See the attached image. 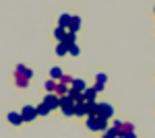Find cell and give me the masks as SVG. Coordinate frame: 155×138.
<instances>
[{
  "instance_id": "obj_11",
  "label": "cell",
  "mask_w": 155,
  "mask_h": 138,
  "mask_svg": "<svg viewBox=\"0 0 155 138\" xmlns=\"http://www.w3.org/2000/svg\"><path fill=\"white\" fill-rule=\"evenodd\" d=\"M79 27H81V17H72L71 19V25H68V33H77L79 31Z\"/></svg>"
},
{
  "instance_id": "obj_4",
  "label": "cell",
  "mask_w": 155,
  "mask_h": 138,
  "mask_svg": "<svg viewBox=\"0 0 155 138\" xmlns=\"http://www.w3.org/2000/svg\"><path fill=\"white\" fill-rule=\"evenodd\" d=\"M112 114H114V107H112L110 103H97V111H95V115L104 117V120H110V117H112Z\"/></svg>"
},
{
  "instance_id": "obj_26",
  "label": "cell",
  "mask_w": 155,
  "mask_h": 138,
  "mask_svg": "<svg viewBox=\"0 0 155 138\" xmlns=\"http://www.w3.org/2000/svg\"><path fill=\"white\" fill-rule=\"evenodd\" d=\"M124 138H137V136H134V132H132V134H128V136H124Z\"/></svg>"
},
{
  "instance_id": "obj_6",
  "label": "cell",
  "mask_w": 155,
  "mask_h": 138,
  "mask_svg": "<svg viewBox=\"0 0 155 138\" xmlns=\"http://www.w3.org/2000/svg\"><path fill=\"white\" fill-rule=\"evenodd\" d=\"M21 117H23V122H33L37 117V109L33 105H25L23 111H21Z\"/></svg>"
},
{
  "instance_id": "obj_8",
  "label": "cell",
  "mask_w": 155,
  "mask_h": 138,
  "mask_svg": "<svg viewBox=\"0 0 155 138\" xmlns=\"http://www.w3.org/2000/svg\"><path fill=\"white\" fill-rule=\"evenodd\" d=\"M71 89H72V91H77V93H81V95H83V93H85V89H87V85H85V81H83V79H74V81H72V85H71Z\"/></svg>"
},
{
  "instance_id": "obj_14",
  "label": "cell",
  "mask_w": 155,
  "mask_h": 138,
  "mask_svg": "<svg viewBox=\"0 0 155 138\" xmlns=\"http://www.w3.org/2000/svg\"><path fill=\"white\" fill-rule=\"evenodd\" d=\"M74 115H79V117L87 115V105H85V101H81V103H74Z\"/></svg>"
},
{
  "instance_id": "obj_2",
  "label": "cell",
  "mask_w": 155,
  "mask_h": 138,
  "mask_svg": "<svg viewBox=\"0 0 155 138\" xmlns=\"http://www.w3.org/2000/svg\"><path fill=\"white\" fill-rule=\"evenodd\" d=\"M87 128L93 132H106L107 130V120L99 115H87Z\"/></svg>"
},
{
  "instance_id": "obj_17",
  "label": "cell",
  "mask_w": 155,
  "mask_h": 138,
  "mask_svg": "<svg viewBox=\"0 0 155 138\" xmlns=\"http://www.w3.org/2000/svg\"><path fill=\"white\" fill-rule=\"evenodd\" d=\"M50 76H52V81H56V82H58L60 79H62V70H60L58 66H54V68L50 70Z\"/></svg>"
},
{
  "instance_id": "obj_3",
  "label": "cell",
  "mask_w": 155,
  "mask_h": 138,
  "mask_svg": "<svg viewBox=\"0 0 155 138\" xmlns=\"http://www.w3.org/2000/svg\"><path fill=\"white\" fill-rule=\"evenodd\" d=\"M58 107L62 109V114L66 115V117H72V115H74V101H72L68 95H66V97H60Z\"/></svg>"
},
{
  "instance_id": "obj_20",
  "label": "cell",
  "mask_w": 155,
  "mask_h": 138,
  "mask_svg": "<svg viewBox=\"0 0 155 138\" xmlns=\"http://www.w3.org/2000/svg\"><path fill=\"white\" fill-rule=\"evenodd\" d=\"M56 85H58V82L52 81V79H50V81H46V91H48V93H56Z\"/></svg>"
},
{
  "instance_id": "obj_13",
  "label": "cell",
  "mask_w": 155,
  "mask_h": 138,
  "mask_svg": "<svg viewBox=\"0 0 155 138\" xmlns=\"http://www.w3.org/2000/svg\"><path fill=\"white\" fill-rule=\"evenodd\" d=\"M68 91H71L68 85H64V82H58V85H56V95H58V97H66Z\"/></svg>"
},
{
  "instance_id": "obj_25",
  "label": "cell",
  "mask_w": 155,
  "mask_h": 138,
  "mask_svg": "<svg viewBox=\"0 0 155 138\" xmlns=\"http://www.w3.org/2000/svg\"><path fill=\"white\" fill-rule=\"evenodd\" d=\"M93 87H95V91H97V93H101V91H104V85H97V82H95Z\"/></svg>"
},
{
  "instance_id": "obj_7",
  "label": "cell",
  "mask_w": 155,
  "mask_h": 138,
  "mask_svg": "<svg viewBox=\"0 0 155 138\" xmlns=\"http://www.w3.org/2000/svg\"><path fill=\"white\" fill-rule=\"evenodd\" d=\"M118 132H120L118 138H124V136H128V134H132V132H134V126H132L130 122H122V126L118 128Z\"/></svg>"
},
{
  "instance_id": "obj_21",
  "label": "cell",
  "mask_w": 155,
  "mask_h": 138,
  "mask_svg": "<svg viewBox=\"0 0 155 138\" xmlns=\"http://www.w3.org/2000/svg\"><path fill=\"white\" fill-rule=\"evenodd\" d=\"M35 109H37V115H41V117H46V115L50 114V109H48V107H46L44 103H41V105H37Z\"/></svg>"
},
{
  "instance_id": "obj_23",
  "label": "cell",
  "mask_w": 155,
  "mask_h": 138,
  "mask_svg": "<svg viewBox=\"0 0 155 138\" xmlns=\"http://www.w3.org/2000/svg\"><path fill=\"white\" fill-rule=\"evenodd\" d=\"M68 54H71V56H79V54H81L79 46H77V43H74V46H71V47H68Z\"/></svg>"
},
{
  "instance_id": "obj_24",
  "label": "cell",
  "mask_w": 155,
  "mask_h": 138,
  "mask_svg": "<svg viewBox=\"0 0 155 138\" xmlns=\"http://www.w3.org/2000/svg\"><path fill=\"white\" fill-rule=\"evenodd\" d=\"M72 81H74L72 76H68V74H62V79H60L58 82H64V85H72Z\"/></svg>"
},
{
  "instance_id": "obj_9",
  "label": "cell",
  "mask_w": 155,
  "mask_h": 138,
  "mask_svg": "<svg viewBox=\"0 0 155 138\" xmlns=\"http://www.w3.org/2000/svg\"><path fill=\"white\" fill-rule=\"evenodd\" d=\"M95 97H97L95 87H91V89H85V93H83V101H87V103H93V101H95Z\"/></svg>"
},
{
  "instance_id": "obj_19",
  "label": "cell",
  "mask_w": 155,
  "mask_h": 138,
  "mask_svg": "<svg viewBox=\"0 0 155 138\" xmlns=\"http://www.w3.org/2000/svg\"><path fill=\"white\" fill-rule=\"evenodd\" d=\"M56 54H58V56H66V54H68V46L58 43V46H56Z\"/></svg>"
},
{
  "instance_id": "obj_10",
  "label": "cell",
  "mask_w": 155,
  "mask_h": 138,
  "mask_svg": "<svg viewBox=\"0 0 155 138\" xmlns=\"http://www.w3.org/2000/svg\"><path fill=\"white\" fill-rule=\"evenodd\" d=\"M71 19H72V14H68V12L60 14V19H58V27H62V29H68V25H71Z\"/></svg>"
},
{
  "instance_id": "obj_1",
  "label": "cell",
  "mask_w": 155,
  "mask_h": 138,
  "mask_svg": "<svg viewBox=\"0 0 155 138\" xmlns=\"http://www.w3.org/2000/svg\"><path fill=\"white\" fill-rule=\"evenodd\" d=\"M31 76H33V70L23 66V64H19V66H17V72H15V85L21 87V89H25V87L29 85V81H31Z\"/></svg>"
},
{
  "instance_id": "obj_22",
  "label": "cell",
  "mask_w": 155,
  "mask_h": 138,
  "mask_svg": "<svg viewBox=\"0 0 155 138\" xmlns=\"http://www.w3.org/2000/svg\"><path fill=\"white\" fill-rule=\"evenodd\" d=\"M95 81H97V85H106V81H107V76H106V74H104V72H97Z\"/></svg>"
},
{
  "instance_id": "obj_16",
  "label": "cell",
  "mask_w": 155,
  "mask_h": 138,
  "mask_svg": "<svg viewBox=\"0 0 155 138\" xmlns=\"http://www.w3.org/2000/svg\"><path fill=\"white\" fill-rule=\"evenodd\" d=\"M118 136H120L118 128H107L106 132H104V136H101V138H118Z\"/></svg>"
},
{
  "instance_id": "obj_15",
  "label": "cell",
  "mask_w": 155,
  "mask_h": 138,
  "mask_svg": "<svg viewBox=\"0 0 155 138\" xmlns=\"http://www.w3.org/2000/svg\"><path fill=\"white\" fill-rule=\"evenodd\" d=\"M66 33H68V31H66V29H62V27H56V29H54V37H56V39H60V43L64 41Z\"/></svg>"
},
{
  "instance_id": "obj_12",
  "label": "cell",
  "mask_w": 155,
  "mask_h": 138,
  "mask_svg": "<svg viewBox=\"0 0 155 138\" xmlns=\"http://www.w3.org/2000/svg\"><path fill=\"white\" fill-rule=\"evenodd\" d=\"M8 122H11L12 126H21L23 124V117H21V114H17V111H11L8 114Z\"/></svg>"
},
{
  "instance_id": "obj_18",
  "label": "cell",
  "mask_w": 155,
  "mask_h": 138,
  "mask_svg": "<svg viewBox=\"0 0 155 138\" xmlns=\"http://www.w3.org/2000/svg\"><path fill=\"white\" fill-rule=\"evenodd\" d=\"M74 37H77V33H66V37H64V41H62V43H64V46H74Z\"/></svg>"
},
{
  "instance_id": "obj_5",
  "label": "cell",
  "mask_w": 155,
  "mask_h": 138,
  "mask_svg": "<svg viewBox=\"0 0 155 138\" xmlns=\"http://www.w3.org/2000/svg\"><path fill=\"white\" fill-rule=\"evenodd\" d=\"M58 103H60V97L56 95V93H48L46 99H44V105L48 107L50 111H52V109H58Z\"/></svg>"
}]
</instances>
